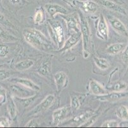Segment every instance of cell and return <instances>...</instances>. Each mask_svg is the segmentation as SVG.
I'll use <instances>...</instances> for the list:
<instances>
[{
  "mask_svg": "<svg viewBox=\"0 0 128 128\" xmlns=\"http://www.w3.org/2000/svg\"><path fill=\"white\" fill-rule=\"evenodd\" d=\"M22 35L28 44L40 51H48L52 49V42L43 33L35 28H26Z\"/></svg>",
  "mask_w": 128,
  "mask_h": 128,
  "instance_id": "obj_1",
  "label": "cell"
},
{
  "mask_svg": "<svg viewBox=\"0 0 128 128\" xmlns=\"http://www.w3.org/2000/svg\"><path fill=\"white\" fill-rule=\"evenodd\" d=\"M79 19H80V32L82 34V44H82L83 45L82 52H83L84 58L86 59L90 55L89 47L90 38V30L88 21L86 19V17L84 16L80 15Z\"/></svg>",
  "mask_w": 128,
  "mask_h": 128,
  "instance_id": "obj_2",
  "label": "cell"
},
{
  "mask_svg": "<svg viewBox=\"0 0 128 128\" xmlns=\"http://www.w3.org/2000/svg\"><path fill=\"white\" fill-rule=\"evenodd\" d=\"M48 24L52 30V32L55 37L58 48L59 49H60L65 42L64 30L63 26L60 21L56 20H48Z\"/></svg>",
  "mask_w": 128,
  "mask_h": 128,
  "instance_id": "obj_3",
  "label": "cell"
},
{
  "mask_svg": "<svg viewBox=\"0 0 128 128\" xmlns=\"http://www.w3.org/2000/svg\"><path fill=\"white\" fill-rule=\"evenodd\" d=\"M96 28H97L96 34L98 37L103 40H108L109 35L108 26L105 17L102 14H100V17L98 20Z\"/></svg>",
  "mask_w": 128,
  "mask_h": 128,
  "instance_id": "obj_4",
  "label": "cell"
},
{
  "mask_svg": "<svg viewBox=\"0 0 128 128\" xmlns=\"http://www.w3.org/2000/svg\"><path fill=\"white\" fill-rule=\"evenodd\" d=\"M61 17L65 20L66 26L70 33L73 32H80V23L78 21L77 15L76 14L60 15Z\"/></svg>",
  "mask_w": 128,
  "mask_h": 128,
  "instance_id": "obj_5",
  "label": "cell"
},
{
  "mask_svg": "<svg viewBox=\"0 0 128 128\" xmlns=\"http://www.w3.org/2000/svg\"><path fill=\"white\" fill-rule=\"evenodd\" d=\"M55 101V96L53 94H49L43 99L42 101L32 109L30 113V115H37L40 113L45 112L52 106Z\"/></svg>",
  "mask_w": 128,
  "mask_h": 128,
  "instance_id": "obj_6",
  "label": "cell"
},
{
  "mask_svg": "<svg viewBox=\"0 0 128 128\" xmlns=\"http://www.w3.org/2000/svg\"><path fill=\"white\" fill-rule=\"evenodd\" d=\"M108 21L116 32L124 37H128V30L126 26L118 19L112 16H107Z\"/></svg>",
  "mask_w": 128,
  "mask_h": 128,
  "instance_id": "obj_7",
  "label": "cell"
},
{
  "mask_svg": "<svg viewBox=\"0 0 128 128\" xmlns=\"http://www.w3.org/2000/svg\"><path fill=\"white\" fill-rule=\"evenodd\" d=\"M12 93L16 97L19 98H26L36 95V91L32 90L25 87L19 86L18 84H12L11 86Z\"/></svg>",
  "mask_w": 128,
  "mask_h": 128,
  "instance_id": "obj_8",
  "label": "cell"
},
{
  "mask_svg": "<svg viewBox=\"0 0 128 128\" xmlns=\"http://www.w3.org/2000/svg\"><path fill=\"white\" fill-rule=\"evenodd\" d=\"M128 97V92H110L104 96H98V99L103 102H117Z\"/></svg>",
  "mask_w": 128,
  "mask_h": 128,
  "instance_id": "obj_9",
  "label": "cell"
},
{
  "mask_svg": "<svg viewBox=\"0 0 128 128\" xmlns=\"http://www.w3.org/2000/svg\"><path fill=\"white\" fill-rule=\"evenodd\" d=\"M73 3L78 7L79 9L82 11L87 14H94L98 9V5L97 3L92 1L79 2V1L75 0V1H73Z\"/></svg>",
  "mask_w": 128,
  "mask_h": 128,
  "instance_id": "obj_10",
  "label": "cell"
},
{
  "mask_svg": "<svg viewBox=\"0 0 128 128\" xmlns=\"http://www.w3.org/2000/svg\"><path fill=\"white\" fill-rule=\"evenodd\" d=\"M57 90L59 92L67 87L69 82V79L66 73L62 71L56 72L54 76Z\"/></svg>",
  "mask_w": 128,
  "mask_h": 128,
  "instance_id": "obj_11",
  "label": "cell"
},
{
  "mask_svg": "<svg viewBox=\"0 0 128 128\" xmlns=\"http://www.w3.org/2000/svg\"><path fill=\"white\" fill-rule=\"evenodd\" d=\"M10 81L12 83H14V84H18L20 85H22L23 87L30 89L34 91L38 92L40 90L41 88L36 83L32 81V80L30 79H27V78H22V77H16V78H12L10 80Z\"/></svg>",
  "mask_w": 128,
  "mask_h": 128,
  "instance_id": "obj_12",
  "label": "cell"
},
{
  "mask_svg": "<svg viewBox=\"0 0 128 128\" xmlns=\"http://www.w3.org/2000/svg\"><path fill=\"white\" fill-rule=\"evenodd\" d=\"M82 38V34L81 32H73L71 33V36L66 40L64 43L62 47L60 49V52H64V51H68L71 48L75 46L80 38Z\"/></svg>",
  "mask_w": 128,
  "mask_h": 128,
  "instance_id": "obj_13",
  "label": "cell"
},
{
  "mask_svg": "<svg viewBox=\"0 0 128 128\" xmlns=\"http://www.w3.org/2000/svg\"><path fill=\"white\" fill-rule=\"evenodd\" d=\"M45 9L52 18H54L56 15H58V14H60V15L68 14V10H66L64 7L58 4L47 3L45 5Z\"/></svg>",
  "mask_w": 128,
  "mask_h": 128,
  "instance_id": "obj_14",
  "label": "cell"
},
{
  "mask_svg": "<svg viewBox=\"0 0 128 128\" xmlns=\"http://www.w3.org/2000/svg\"><path fill=\"white\" fill-rule=\"evenodd\" d=\"M98 2L100 5H102L106 9H108L112 12L123 14L125 16L127 15L126 10H125L124 7L115 2H112L110 0H98Z\"/></svg>",
  "mask_w": 128,
  "mask_h": 128,
  "instance_id": "obj_15",
  "label": "cell"
},
{
  "mask_svg": "<svg viewBox=\"0 0 128 128\" xmlns=\"http://www.w3.org/2000/svg\"><path fill=\"white\" fill-rule=\"evenodd\" d=\"M70 109L67 106L60 108L56 110L52 113V122L53 124L58 125L67 117L68 115Z\"/></svg>",
  "mask_w": 128,
  "mask_h": 128,
  "instance_id": "obj_16",
  "label": "cell"
},
{
  "mask_svg": "<svg viewBox=\"0 0 128 128\" xmlns=\"http://www.w3.org/2000/svg\"><path fill=\"white\" fill-rule=\"evenodd\" d=\"M89 89L90 92L94 96H102L108 93V90H107L101 83L94 79H92L89 81Z\"/></svg>",
  "mask_w": 128,
  "mask_h": 128,
  "instance_id": "obj_17",
  "label": "cell"
},
{
  "mask_svg": "<svg viewBox=\"0 0 128 128\" xmlns=\"http://www.w3.org/2000/svg\"><path fill=\"white\" fill-rule=\"evenodd\" d=\"M127 45L124 43H115L108 46L106 49V52L109 55H116L123 51Z\"/></svg>",
  "mask_w": 128,
  "mask_h": 128,
  "instance_id": "obj_18",
  "label": "cell"
},
{
  "mask_svg": "<svg viewBox=\"0 0 128 128\" xmlns=\"http://www.w3.org/2000/svg\"><path fill=\"white\" fill-rule=\"evenodd\" d=\"M34 64V60L31 59H26L18 62L15 65V69L19 71H24L30 69Z\"/></svg>",
  "mask_w": 128,
  "mask_h": 128,
  "instance_id": "obj_19",
  "label": "cell"
},
{
  "mask_svg": "<svg viewBox=\"0 0 128 128\" xmlns=\"http://www.w3.org/2000/svg\"><path fill=\"white\" fill-rule=\"evenodd\" d=\"M7 109L11 119L13 120L16 119L17 115V109L16 107V103L12 97H10L8 101Z\"/></svg>",
  "mask_w": 128,
  "mask_h": 128,
  "instance_id": "obj_20",
  "label": "cell"
},
{
  "mask_svg": "<svg viewBox=\"0 0 128 128\" xmlns=\"http://www.w3.org/2000/svg\"><path fill=\"white\" fill-rule=\"evenodd\" d=\"M128 88V83L124 81H118L108 87V90L110 92H123Z\"/></svg>",
  "mask_w": 128,
  "mask_h": 128,
  "instance_id": "obj_21",
  "label": "cell"
},
{
  "mask_svg": "<svg viewBox=\"0 0 128 128\" xmlns=\"http://www.w3.org/2000/svg\"><path fill=\"white\" fill-rule=\"evenodd\" d=\"M51 69H52L51 63L49 61H46V62H44L40 66V67L38 69V72L42 76L47 77L50 74Z\"/></svg>",
  "mask_w": 128,
  "mask_h": 128,
  "instance_id": "obj_22",
  "label": "cell"
},
{
  "mask_svg": "<svg viewBox=\"0 0 128 128\" xmlns=\"http://www.w3.org/2000/svg\"><path fill=\"white\" fill-rule=\"evenodd\" d=\"M94 114V112L92 111H86L85 112L82 113H80L78 115L76 116L73 118V119L72 120V122L73 123H78V122H84L86 120H87L89 117H91L92 115Z\"/></svg>",
  "mask_w": 128,
  "mask_h": 128,
  "instance_id": "obj_23",
  "label": "cell"
},
{
  "mask_svg": "<svg viewBox=\"0 0 128 128\" xmlns=\"http://www.w3.org/2000/svg\"><path fill=\"white\" fill-rule=\"evenodd\" d=\"M94 62L96 66L101 70H106L110 66L109 62L105 58H98V57H94Z\"/></svg>",
  "mask_w": 128,
  "mask_h": 128,
  "instance_id": "obj_24",
  "label": "cell"
},
{
  "mask_svg": "<svg viewBox=\"0 0 128 128\" xmlns=\"http://www.w3.org/2000/svg\"><path fill=\"white\" fill-rule=\"evenodd\" d=\"M116 115L122 120H128V108L126 106H120L116 111Z\"/></svg>",
  "mask_w": 128,
  "mask_h": 128,
  "instance_id": "obj_25",
  "label": "cell"
},
{
  "mask_svg": "<svg viewBox=\"0 0 128 128\" xmlns=\"http://www.w3.org/2000/svg\"><path fill=\"white\" fill-rule=\"evenodd\" d=\"M45 19V12L44 9L42 8H39L36 10L34 16V22L36 24H40Z\"/></svg>",
  "mask_w": 128,
  "mask_h": 128,
  "instance_id": "obj_26",
  "label": "cell"
},
{
  "mask_svg": "<svg viewBox=\"0 0 128 128\" xmlns=\"http://www.w3.org/2000/svg\"><path fill=\"white\" fill-rule=\"evenodd\" d=\"M0 38L8 42H14L18 40L17 37L8 33L1 26H0Z\"/></svg>",
  "mask_w": 128,
  "mask_h": 128,
  "instance_id": "obj_27",
  "label": "cell"
},
{
  "mask_svg": "<svg viewBox=\"0 0 128 128\" xmlns=\"http://www.w3.org/2000/svg\"><path fill=\"white\" fill-rule=\"evenodd\" d=\"M36 97L37 95H34L33 96L26 97V98H19V97H16V99L18 101V103H20L24 108H28L35 101Z\"/></svg>",
  "mask_w": 128,
  "mask_h": 128,
  "instance_id": "obj_28",
  "label": "cell"
},
{
  "mask_svg": "<svg viewBox=\"0 0 128 128\" xmlns=\"http://www.w3.org/2000/svg\"><path fill=\"white\" fill-rule=\"evenodd\" d=\"M99 115H93L91 117H89L87 120L83 122L82 124H80L78 127H87L91 126L92 124H94V122L96 121L97 118H98Z\"/></svg>",
  "mask_w": 128,
  "mask_h": 128,
  "instance_id": "obj_29",
  "label": "cell"
},
{
  "mask_svg": "<svg viewBox=\"0 0 128 128\" xmlns=\"http://www.w3.org/2000/svg\"><path fill=\"white\" fill-rule=\"evenodd\" d=\"M80 106V101L78 97L76 96L71 97V107L73 110H78Z\"/></svg>",
  "mask_w": 128,
  "mask_h": 128,
  "instance_id": "obj_30",
  "label": "cell"
},
{
  "mask_svg": "<svg viewBox=\"0 0 128 128\" xmlns=\"http://www.w3.org/2000/svg\"><path fill=\"white\" fill-rule=\"evenodd\" d=\"M103 127H118V122L116 121V120H106L101 125Z\"/></svg>",
  "mask_w": 128,
  "mask_h": 128,
  "instance_id": "obj_31",
  "label": "cell"
},
{
  "mask_svg": "<svg viewBox=\"0 0 128 128\" xmlns=\"http://www.w3.org/2000/svg\"><path fill=\"white\" fill-rule=\"evenodd\" d=\"M13 72L7 69H0V80H4L10 77Z\"/></svg>",
  "mask_w": 128,
  "mask_h": 128,
  "instance_id": "obj_32",
  "label": "cell"
},
{
  "mask_svg": "<svg viewBox=\"0 0 128 128\" xmlns=\"http://www.w3.org/2000/svg\"><path fill=\"white\" fill-rule=\"evenodd\" d=\"M6 101V92L5 89L0 87V106Z\"/></svg>",
  "mask_w": 128,
  "mask_h": 128,
  "instance_id": "obj_33",
  "label": "cell"
},
{
  "mask_svg": "<svg viewBox=\"0 0 128 128\" xmlns=\"http://www.w3.org/2000/svg\"><path fill=\"white\" fill-rule=\"evenodd\" d=\"M10 126V120L6 117H0V127H8Z\"/></svg>",
  "mask_w": 128,
  "mask_h": 128,
  "instance_id": "obj_34",
  "label": "cell"
},
{
  "mask_svg": "<svg viewBox=\"0 0 128 128\" xmlns=\"http://www.w3.org/2000/svg\"><path fill=\"white\" fill-rule=\"evenodd\" d=\"M9 48L6 45H0V56L4 57L8 54Z\"/></svg>",
  "mask_w": 128,
  "mask_h": 128,
  "instance_id": "obj_35",
  "label": "cell"
},
{
  "mask_svg": "<svg viewBox=\"0 0 128 128\" xmlns=\"http://www.w3.org/2000/svg\"><path fill=\"white\" fill-rule=\"evenodd\" d=\"M39 125V122L37 120L31 119L26 124V126L28 127H36Z\"/></svg>",
  "mask_w": 128,
  "mask_h": 128,
  "instance_id": "obj_36",
  "label": "cell"
},
{
  "mask_svg": "<svg viewBox=\"0 0 128 128\" xmlns=\"http://www.w3.org/2000/svg\"><path fill=\"white\" fill-rule=\"evenodd\" d=\"M122 60L125 63H128V46L126 47L122 55Z\"/></svg>",
  "mask_w": 128,
  "mask_h": 128,
  "instance_id": "obj_37",
  "label": "cell"
},
{
  "mask_svg": "<svg viewBox=\"0 0 128 128\" xmlns=\"http://www.w3.org/2000/svg\"><path fill=\"white\" fill-rule=\"evenodd\" d=\"M9 2L12 5H20L26 2V0H9Z\"/></svg>",
  "mask_w": 128,
  "mask_h": 128,
  "instance_id": "obj_38",
  "label": "cell"
},
{
  "mask_svg": "<svg viewBox=\"0 0 128 128\" xmlns=\"http://www.w3.org/2000/svg\"><path fill=\"white\" fill-rule=\"evenodd\" d=\"M118 127H128V120H122L118 124Z\"/></svg>",
  "mask_w": 128,
  "mask_h": 128,
  "instance_id": "obj_39",
  "label": "cell"
},
{
  "mask_svg": "<svg viewBox=\"0 0 128 128\" xmlns=\"http://www.w3.org/2000/svg\"><path fill=\"white\" fill-rule=\"evenodd\" d=\"M123 78L124 79H126V80H128V67L127 68L126 70V72H124V76H123Z\"/></svg>",
  "mask_w": 128,
  "mask_h": 128,
  "instance_id": "obj_40",
  "label": "cell"
},
{
  "mask_svg": "<svg viewBox=\"0 0 128 128\" xmlns=\"http://www.w3.org/2000/svg\"><path fill=\"white\" fill-rule=\"evenodd\" d=\"M5 17L4 16H3V14L2 13L0 12V22H2V23H4V21H5Z\"/></svg>",
  "mask_w": 128,
  "mask_h": 128,
  "instance_id": "obj_41",
  "label": "cell"
},
{
  "mask_svg": "<svg viewBox=\"0 0 128 128\" xmlns=\"http://www.w3.org/2000/svg\"><path fill=\"white\" fill-rule=\"evenodd\" d=\"M2 4V0H0V5Z\"/></svg>",
  "mask_w": 128,
  "mask_h": 128,
  "instance_id": "obj_42",
  "label": "cell"
}]
</instances>
